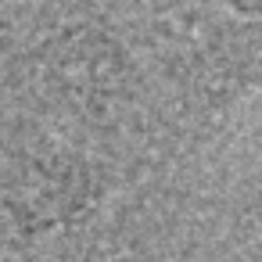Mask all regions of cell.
Masks as SVG:
<instances>
[{"label":"cell","mask_w":262,"mask_h":262,"mask_svg":"<svg viewBox=\"0 0 262 262\" xmlns=\"http://www.w3.org/2000/svg\"><path fill=\"white\" fill-rule=\"evenodd\" d=\"M40 79L54 104L97 119L126 101L133 86V58L108 29L79 22L40 47Z\"/></svg>","instance_id":"2"},{"label":"cell","mask_w":262,"mask_h":262,"mask_svg":"<svg viewBox=\"0 0 262 262\" xmlns=\"http://www.w3.org/2000/svg\"><path fill=\"white\" fill-rule=\"evenodd\" d=\"M258 4H262V0H230V8H233L241 18H248V22H255V15H258Z\"/></svg>","instance_id":"3"},{"label":"cell","mask_w":262,"mask_h":262,"mask_svg":"<svg viewBox=\"0 0 262 262\" xmlns=\"http://www.w3.org/2000/svg\"><path fill=\"white\" fill-rule=\"evenodd\" d=\"M0 4H4V0H0Z\"/></svg>","instance_id":"6"},{"label":"cell","mask_w":262,"mask_h":262,"mask_svg":"<svg viewBox=\"0 0 262 262\" xmlns=\"http://www.w3.org/2000/svg\"><path fill=\"white\" fill-rule=\"evenodd\" d=\"M104 198V180L90 158L69 147L33 155L8 183L0 212L22 237H54L94 219Z\"/></svg>","instance_id":"1"},{"label":"cell","mask_w":262,"mask_h":262,"mask_svg":"<svg viewBox=\"0 0 262 262\" xmlns=\"http://www.w3.org/2000/svg\"><path fill=\"white\" fill-rule=\"evenodd\" d=\"M0 262H26V258H4V255H0Z\"/></svg>","instance_id":"4"},{"label":"cell","mask_w":262,"mask_h":262,"mask_svg":"<svg viewBox=\"0 0 262 262\" xmlns=\"http://www.w3.org/2000/svg\"><path fill=\"white\" fill-rule=\"evenodd\" d=\"M0 226H4V215H0Z\"/></svg>","instance_id":"5"}]
</instances>
